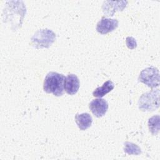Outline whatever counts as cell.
Instances as JSON below:
<instances>
[{"label":"cell","mask_w":160,"mask_h":160,"mask_svg":"<svg viewBox=\"0 0 160 160\" xmlns=\"http://www.w3.org/2000/svg\"><path fill=\"white\" fill-rule=\"evenodd\" d=\"M65 76L56 72H49L45 77L43 89L47 93H52L56 96H60L64 92Z\"/></svg>","instance_id":"obj_1"},{"label":"cell","mask_w":160,"mask_h":160,"mask_svg":"<svg viewBox=\"0 0 160 160\" xmlns=\"http://www.w3.org/2000/svg\"><path fill=\"white\" fill-rule=\"evenodd\" d=\"M3 13L4 17V22L8 21L17 20L21 26L26 14V6L21 1H8L6 4Z\"/></svg>","instance_id":"obj_2"},{"label":"cell","mask_w":160,"mask_h":160,"mask_svg":"<svg viewBox=\"0 0 160 160\" xmlns=\"http://www.w3.org/2000/svg\"><path fill=\"white\" fill-rule=\"evenodd\" d=\"M56 38V34L51 29H40L31 38V44L37 49L48 48L54 42Z\"/></svg>","instance_id":"obj_3"},{"label":"cell","mask_w":160,"mask_h":160,"mask_svg":"<svg viewBox=\"0 0 160 160\" xmlns=\"http://www.w3.org/2000/svg\"><path fill=\"white\" fill-rule=\"evenodd\" d=\"M159 89L151 90L143 94L138 101L139 109L142 111H154L159 106Z\"/></svg>","instance_id":"obj_4"},{"label":"cell","mask_w":160,"mask_h":160,"mask_svg":"<svg viewBox=\"0 0 160 160\" xmlns=\"http://www.w3.org/2000/svg\"><path fill=\"white\" fill-rule=\"evenodd\" d=\"M138 80L151 88L158 87L160 80L159 71L154 67L146 68L140 72Z\"/></svg>","instance_id":"obj_5"},{"label":"cell","mask_w":160,"mask_h":160,"mask_svg":"<svg viewBox=\"0 0 160 160\" xmlns=\"http://www.w3.org/2000/svg\"><path fill=\"white\" fill-rule=\"evenodd\" d=\"M128 1H106L103 2L102 9L106 16H112L117 11H122L127 6Z\"/></svg>","instance_id":"obj_6"},{"label":"cell","mask_w":160,"mask_h":160,"mask_svg":"<svg viewBox=\"0 0 160 160\" xmlns=\"http://www.w3.org/2000/svg\"><path fill=\"white\" fill-rule=\"evenodd\" d=\"M89 107L96 117L101 118L106 113L108 109V104L105 99L98 98L92 100L89 104Z\"/></svg>","instance_id":"obj_7"},{"label":"cell","mask_w":160,"mask_h":160,"mask_svg":"<svg viewBox=\"0 0 160 160\" xmlns=\"http://www.w3.org/2000/svg\"><path fill=\"white\" fill-rule=\"evenodd\" d=\"M118 21L116 19L102 18L96 26V31L101 34H106L115 30L118 26Z\"/></svg>","instance_id":"obj_8"},{"label":"cell","mask_w":160,"mask_h":160,"mask_svg":"<svg viewBox=\"0 0 160 160\" xmlns=\"http://www.w3.org/2000/svg\"><path fill=\"white\" fill-rule=\"evenodd\" d=\"M79 88V81L76 75L69 74L64 79V89L69 95H74L77 93Z\"/></svg>","instance_id":"obj_9"},{"label":"cell","mask_w":160,"mask_h":160,"mask_svg":"<svg viewBox=\"0 0 160 160\" xmlns=\"http://www.w3.org/2000/svg\"><path fill=\"white\" fill-rule=\"evenodd\" d=\"M75 121L78 128L81 130L84 131L91 126L92 119L89 114L84 112L81 114H77L75 116Z\"/></svg>","instance_id":"obj_10"},{"label":"cell","mask_w":160,"mask_h":160,"mask_svg":"<svg viewBox=\"0 0 160 160\" xmlns=\"http://www.w3.org/2000/svg\"><path fill=\"white\" fill-rule=\"evenodd\" d=\"M114 88V83L108 80L106 81L102 86L98 87L92 92V95L94 97L101 98L105 96L106 94L111 91Z\"/></svg>","instance_id":"obj_11"},{"label":"cell","mask_w":160,"mask_h":160,"mask_svg":"<svg viewBox=\"0 0 160 160\" xmlns=\"http://www.w3.org/2000/svg\"><path fill=\"white\" fill-rule=\"evenodd\" d=\"M159 116L156 115L149 118L148 127L152 135H156L159 131Z\"/></svg>","instance_id":"obj_12"},{"label":"cell","mask_w":160,"mask_h":160,"mask_svg":"<svg viewBox=\"0 0 160 160\" xmlns=\"http://www.w3.org/2000/svg\"><path fill=\"white\" fill-rule=\"evenodd\" d=\"M124 151L129 155H138L141 153L140 148L138 145L130 142H126L124 143Z\"/></svg>","instance_id":"obj_13"},{"label":"cell","mask_w":160,"mask_h":160,"mask_svg":"<svg viewBox=\"0 0 160 160\" xmlns=\"http://www.w3.org/2000/svg\"><path fill=\"white\" fill-rule=\"evenodd\" d=\"M126 45L130 49H133L136 48L137 43L136 39L132 37H128L126 38Z\"/></svg>","instance_id":"obj_14"}]
</instances>
